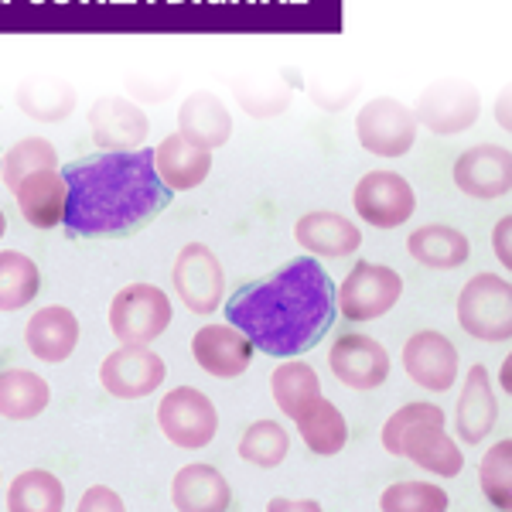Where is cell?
Here are the masks:
<instances>
[{"label": "cell", "instance_id": "obj_32", "mask_svg": "<svg viewBox=\"0 0 512 512\" xmlns=\"http://www.w3.org/2000/svg\"><path fill=\"white\" fill-rule=\"evenodd\" d=\"M287 451H291V434L277 420H256L239 437V458L250 461L256 468H277L284 465Z\"/></svg>", "mask_w": 512, "mask_h": 512}, {"label": "cell", "instance_id": "obj_18", "mask_svg": "<svg viewBox=\"0 0 512 512\" xmlns=\"http://www.w3.org/2000/svg\"><path fill=\"white\" fill-rule=\"evenodd\" d=\"M18 198V209L28 226L35 229H55L65 219V198H69V185H65L59 168H41L31 171L11 188Z\"/></svg>", "mask_w": 512, "mask_h": 512}, {"label": "cell", "instance_id": "obj_41", "mask_svg": "<svg viewBox=\"0 0 512 512\" xmlns=\"http://www.w3.org/2000/svg\"><path fill=\"white\" fill-rule=\"evenodd\" d=\"M7 233V216H4V209H0V239H4Z\"/></svg>", "mask_w": 512, "mask_h": 512}, {"label": "cell", "instance_id": "obj_25", "mask_svg": "<svg viewBox=\"0 0 512 512\" xmlns=\"http://www.w3.org/2000/svg\"><path fill=\"white\" fill-rule=\"evenodd\" d=\"M407 253L427 270H458L472 256V239L444 222H427L410 233Z\"/></svg>", "mask_w": 512, "mask_h": 512}, {"label": "cell", "instance_id": "obj_7", "mask_svg": "<svg viewBox=\"0 0 512 512\" xmlns=\"http://www.w3.org/2000/svg\"><path fill=\"white\" fill-rule=\"evenodd\" d=\"M417 117L393 96L369 99L355 117V137L376 158H403L417 144Z\"/></svg>", "mask_w": 512, "mask_h": 512}, {"label": "cell", "instance_id": "obj_33", "mask_svg": "<svg viewBox=\"0 0 512 512\" xmlns=\"http://www.w3.org/2000/svg\"><path fill=\"white\" fill-rule=\"evenodd\" d=\"M55 164H59V151H55L52 140L24 137L7 154H0V181H4L7 188H14L21 178H28L31 171L55 168Z\"/></svg>", "mask_w": 512, "mask_h": 512}, {"label": "cell", "instance_id": "obj_22", "mask_svg": "<svg viewBox=\"0 0 512 512\" xmlns=\"http://www.w3.org/2000/svg\"><path fill=\"white\" fill-rule=\"evenodd\" d=\"M154 171L171 192H192L212 171V151L192 144L188 137L171 134L154 147Z\"/></svg>", "mask_w": 512, "mask_h": 512}, {"label": "cell", "instance_id": "obj_30", "mask_svg": "<svg viewBox=\"0 0 512 512\" xmlns=\"http://www.w3.org/2000/svg\"><path fill=\"white\" fill-rule=\"evenodd\" d=\"M65 506V485L45 468H28L7 489V509L14 512H59Z\"/></svg>", "mask_w": 512, "mask_h": 512}, {"label": "cell", "instance_id": "obj_19", "mask_svg": "<svg viewBox=\"0 0 512 512\" xmlns=\"http://www.w3.org/2000/svg\"><path fill=\"white\" fill-rule=\"evenodd\" d=\"M24 345L41 362H65L79 345V318L62 304L35 311L24 325Z\"/></svg>", "mask_w": 512, "mask_h": 512}, {"label": "cell", "instance_id": "obj_24", "mask_svg": "<svg viewBox=\"0 0 512 512\" xmlns=\"http://www.w3.org/2000/svg\"><path fill=\"white\" fill-rule=\"evenodd\" d=\"M178 134L205 151H216L233 137V113L216 93H192L178 110Z\"/></svg>", "mask_w": 512, "mask_h": 512}, {"label": "cell", "instance_id": "obj_3", "mask_svg": "<svg viewBox=\"0 0 512 512\" xmlns=\"http://www.w3.org/2000/svg\"><path fill=\"white\" fill-rule=\"evenodd\" d=\"M448 417L437 403H407L383 424V448L396 458H410L437 478H458L465 468L458 441L444 431Z\"/></svg>", "mask_w": 512, "mask_h": 512}, {"label": "cell", "instance_id": "obj_9", "mask_svg": "<svg viewBox=\"0 0 512 512\" xmlns=\"http://www.w3.org/2000/svg\"><path fill=\"white\" fill-rule=\"evenodd\" d=\"M355 216L373 229H400L417 212V192L396 171H369L352 192Z\"/></svg>", "mask_w": 512, "mask_h": 512}, {"label": "cell", "instance_id": "obj_20", "mask_svg": "<svg viewBox=\"0 0 512 512\" xmlns=\"http://www.w3.org/2000/svg\"><path fill=\"white\" fill-rule=\"evenodd\" d=\"M294 239L301 250L311 256H328V260H345L362 246V229L342 212H308L297 219Z\"/></svg>", "mask_w": 512, "mask_h": 512}, {"label": "cell", "instance_id": "obj_6", "mask_svg": "<svg viewBox=\"0 0 512 512\" xmlns=\"http://www.w3.org/2000/svg\"><path fill=\"white\" fill-rule=\"evenodd\" d=\"M175 308L154 284H130L110 304V332L120 345H151L168 332Z\"/></svg>", "mask_w": 512, "mask_h": 512}, {"label": "cell", "instance_id": "obj_10", "mask_svg": "<svg viewBox=\"0 0 512 512\" xmlns=\"http://www.w3.org/2000/svg\"><path fill=\"white\" fill-rule=\"evenodd\" d=\"M171 280H175V294L192 315H216L219 304L226 301L222 263L205 243L181 246L175 267H171Z\"/></svg>", "mask_w": 512, "mask_h": 512}, {"label": "cell", "instance_id": "obj_1", "mask_svg": "<svg viewBox=\"0 0 512 512\" xmlns=\"http://www.w3.org/2000/svg\"><path fill=\"white\" fill-rule=\"evenodd\" d=\"M222 311L256 352L294 359L315 349L335 325V280L318 256H297L270 277L236 287L233 297L222 301Z\"/></svg>", "mask_w": 512, "mask_h": 512}, {"label": "cell", "instance_id": "obj_11", "mask_svg": "<svg viewBox=\"0 0 512 512\" xmlns=\"http://www.w3.org/2000/svg\"><path fill=\"white\" fill-rule=\"evenodd\" d=\"M168 379V366L151 345H120L99 366V383L117 400H144Z\"/></svg>", "mask_w": 512, "mask_h": 512}, {"label": "cell", "instance_id": "obj_35", "mask_svg": "<svg viewBox=\"0 0 512 512\" xmlns=\"http://www.w3.org/2000/svg\"><path fill=\"white\" fill-rule=\"evenodd\" d=\"M448 506V492L437 482H396L379 499V509L386 512H444Z\"/></svg>", "mask_w": 512, "mask_h": 512}, {"label": "cell", "instance_id": "obj_37", "mask_svg": "<svg viewBox=\"0 0 512 512\" xmlns=\"http://www.w3.org/2000/svg\"><path fill=\"white\" fill-rule=\"evenodd\" d=\"M509 229H512V216H502L499 226H495V256L502 260V267H512V250H509Z\"/></svg>", "mask_w": 512, "mask_h": 512}, {"label": "cell", "instance_id": "obj_21", "mask_svg": "<svg viewBox=\"0 0 512 512\" xmlns=\"http://www.w3.org/2000/svg\"><path fill=\"white\" fill-rule=\"evenodd\" d=\"M499 424V400L492 390V376L485 366H472L465 376V390L458 396V437L465 444H482L492 434V427Z\"/></svg>", "mask_w": 512, "mask_h": 512}, {"label": "cell", "instance_id": "obj_14", "mask_svg": "<svg viewBox=\"0 0 512 512\" xmlns=\"http://www.w3.org/2000/svg\"><path fill=\"white\" fill-rule=\"evenodd\" d=\"M451 175L454 185L472 198H506L512 188V154L502 144H475L458 154Z\"/></svg>", "mask_w": 512, "mask_h": 512}, {"label": "cell", "instance_id": "obj_27", "mask_svg": "<svg viewBox=\"0 0 512 512\" xmlns=\"http://www.w3.org/2000/svg\"><path fill=\"white\" fill-rule=\"evenodd\" d=\"M52 390L31 369H4L0 373V417L4 420H35L45 414Z\"/></svg>", "mask_w": 512, "mask_h": 512}, {"label": "cell", "instance_id": "obj_26", "mask_svg": "<svg viewBox=\"0 0 512 512\" xmlns=\"http://www.w3.org/2000/svg\"><path fill=\"white\" fill-rule=\"evenodd\" d=\"M270 393H274L277 410L297 420L321 396V379L304 359H284L270 376Z\"/></svg>", "mask_w": 512, "mask_h": 512}, {"label": "cell", "instance_id": "obj_15", "mask_svg": "<svg viewBox=\"0 0 512 512\" xmlns=\"http://www.w3.org/2000/svg\"><path fill=\"white\" fill-rule=\"evenodd\" d=\"M403 369L417 386L431 393H448L458 383V349L448 335L424 328V332L410 335L403 345Z\"/></svg>", "mask_w": 512, "mask_h": 512}, {"label": "cell", "instance_id": "obj_5", "mask_svg": "<svg viewBox=\"0 0 512 512\" xmlns=\"http://www.w3.org/2000/svg\"><path fill=\"white\" fill-rule=\"evenodd\" d=\"M403 294V277L386 263L355 260V267L335 287L338 315L349 321H376L390 315Z\"/></svg>", "mask_w": 512, "mask_h": 512}, {"label": "cell", "instance_id": "obj_40", "mask_svg": "<svg viewBox=\"0 0 512 512\" xmlns=\"http://www.w3.org/2000/svg\"><path fill=\"white\" fill-rule=\"evenodd\" d=\"M499 123L502 127H509V96L499 99Z\"/></svg>", "mask_w": 512, "mask_h": 512}, {"label": "cell", "instance_id": "obj_36", "mask_svg": "<svg viewBox=\"0 0 512 512\" xmlns=\"http://www.w3.org/2000/svg\"><path fill=\"white\" fill-rule=\"evenodd\" d=\"M120 512L123 509V499L110 485H93L86 495L79 499V512Z\"/></svg>", "mask_w": 512, "mask_h": 512}, {"label": "cell", "instance_id": "obj_28", "mask_svg": "<svg viewBox=\"0 0 512 512\" xmlns=\"http://www.w3.org/2000/svg\"><path fill=\"white\" fill-rule=\"evenodd\" d=\"M294 424H297V431H301V441L315 454H325V458L328 454H338L349 444V424H345L342 410H338L325 393H321Z\"/></svg>", "mask_w": 512, "mask_h": 512}, {"label": "cell", "instance_id": "obj_34", "mask_svg": "<svg viewBox=\"0 0 512 512\" xmlns=\"http://www.w3.org/2000/svg\"><path fill=\"white\" fill-rule=\"evenodd\" d=\"M478 485H482L485 499L495 509H512V441L502 437L489 451L482 454L478 465Z\"/></svg>", "mask_w": 512, "mask_h": 512}, {"label": "cell", "instance_id": "obj_4", "mask_svg": "<svg viewBox=\"0 0 512 512\" xmlns=\"http://www.w3.org/2000/svg\"><path fill=\"white\" fill-rule=\"evenodd\" d=\"M458 321L478 342L512 338V284L502 274H475L458 294Z\"/></svg>", "mask_w": 512, "mask_h": 512}, {"label": "cell", "instance_id": "obj_2", "mask_svg": "<svg viewBox=\"0 0 512 512\" xmlns=\"http://www.w3.org/2000/svg\"><path fill=\"white\" fill-rule=\"evenodd\" d=\"M69 185L62 229L72 239H120L147 229L171 205L168 185L154 171V147L99 151L62 168Z\"/></svg>", "mask_w": 512, "mask_h": 512}, {"label": "cell", "instance_id": "obj_23", "mask_svg": "<svg viewBox=\"0 0 512 512\" xmlns=\"http://www.w3.org/2000/svg\"><path fill=\"white\" fill-rule=\"evenodd\" d=\"M171 502L181 512H222L233 506V489L216 465H185L171 478Z\"/></svg>", "mask_w": 512, "mask_h": 512}, {"label": "cell", "instance_id": "obj_29", "mask_svg": "<svg viewBox=\"0 0 512 512\" xmlns=\"http://www.w3.org/2000/svg\"><path fill=\"white\" fill-rule=\"evenodd\" d=\"M41 291V270L28 253L0 250V311H21Z\"/></svg>", "mask_w": 512, "mask_h": 512}, {"label": "cell", "instance_id": "obj_13", "mask_svg": "<svg viewBox=\"0 0 512 512\" xmlns=\"http://www.w3.org/2000/svg\"><path fill=\"white\" fill-rule=\"evenodd\" d=\"M328 366L335 379L349 390H376L390 379V352L373 335L345 332L335 338L328 352Z\"/></svg>", "mask_w": 512, "mask_h": 512}, {"label": "cell", "instance_id": "obj_8", "mask_svg": "<svg viewBox=\"0 0 512 512\" xmlns=\"http://www.w3.org/2000/svg\"><path fill=\"white\" fill-rule=\"evenodd\" d=\"M158 427L175 448L185 451L209 448L212 437L219 431V410L195 386H175L171 393H164L158 407Z\"/></svg>", "mask_w": 512, "mask_h": 512}, {"label": "cell", "instance_id": "obj_39", "mask_svg": "<svg viewBox=\"0 0 512 512\" xmlns=\"http://www.w3.org/2000/svg\"><path fill=\"white\" fill-rule=\"evenodd\" d=\"M499 386L502 390H512V362H506V366H502V373H499Z\"/></svg>", "mask_w": 512, "mask_h": 512}, {"label": "cell", "instance_id": "obj_17", "mask_svg": "<svg viewBox=\"0 0 512 512\" xmlns=\"http://www.w3.org/2000/svg\"><path fill=\"white\" fill-rule=\"evenodd\" d=\"M253 342L236 325H205L192 335V359L216 379H236L250 369Z\"/></svg>", "mask_w": 512, "mask_h": 512}, {"label": "cell", "instance_id": "obj_12", "mask_svg": "<svg viewBox=\"0 0 512 512\" xmlns=\"http://www.w3.org/2000/svg\"><path fill=\"white\" fill-rule=\"evenodd\" d=\"M482 113V96L475 86L461 79H444L431 82L424 93L417 96L414 117L420 127H427L437 137H454L461 130H468Z\"/></svg>", "mask_w": 512, "mask_h": 512}, {"label": "cell", "instance_id": "obj_16", "mask_svg": "<svg viewBox=\"0 0 512 512\" xmlns=\"http://www.w3.org/2000/svg\"><path fill=\"white\" fill-rule=\"evenodd\" d=\"M89 130L103 151H137L151 134V120L127 96H103L89 110Z\"/></svg>", "mask_w": 512, "mask_h": 512}, {"label": "cell", "instance_id": "obj_38", "mask_svg": "<svg viewBox=\"0 0 512 512\" xmlns=\"http://www.w3.org/2000/svg\"><path fill=\"white\" fill-rule=\"evenodd\" d=\"M270 512H280V509H304V512H318L321 502L318 499H270L267 502Z\"/></svg>", "mask_w": 512, "mask_h": 512}, {"label": "cell", "instance_id": "obj_31", "mask_svg": "<svg viewBox=\"0 0 512 512\" xmlns=\"http://www.w3.org/2000/svg\"><path fill=\"white\" fill-rule=\"evenodd\" d=\"M18 106L28 113L31 120L41 123H59L72 113L76 106V93H72L69 82H24L18 89Z\"/></svg>", "mask_w": 512, "mask_h": 512}]
</instances>
